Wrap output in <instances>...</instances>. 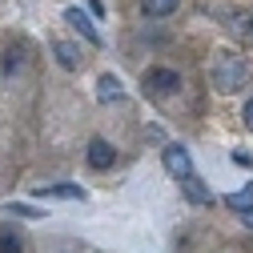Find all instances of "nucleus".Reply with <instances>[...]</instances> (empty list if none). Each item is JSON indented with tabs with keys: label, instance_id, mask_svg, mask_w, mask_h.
I'll list each match as a JSON object with an SVG mask.
<instances>
[{
	"label": "nucleus",
	"instance_id": "f257e3e1",
	"mask_svg": "<svg viewBox=\"0 0 253 253\" xmlns=\"http://www.w3.org/2000/svg\"><path fill=\"white\" fill-rule=\"evenodd\" d=\"M213 84H217L221 92L245 88V84H249V60H245L241 52H221L217 69H213Z\"/></svg>",
	"mask_w": 253,
	"mask_h": 253
},
{
	"label": "nucleus",
	"instance_id": "f03ea898",
	"mask_svg": "<svg viewBox=\"0 0 253 253\" xmlns=\"http://www.w3.org/2000/svg\"><path fill=\"white\" fill-rule=\"evenodd\" d=\"M177 88H181V77L173 69H149L145 73V92H153V97H169Z\"/></svg>",
	"mask_w": 253,
	"mask_h": 253
},
{
	"label": "nucleus",
	"instance_id": "7ed1b4c3",
	"mask_svg": "<svg viewBox=\"0 0 253 253\" xmlns=\"http://www.w3.org/2000/svg\"><path fill=\"white\" fill-rule=\"evenodd\" d=\"M165 169L181 181V177H189V173H193V165H189V153L181 149V145H169L165 149Z\"/></svg>",
	"mask_w": 253,
	"mask_h": 253
},
{
	"label": "nucleus",
	"instance_id": "20e7f679",
	"mask_svg": "<svg viewBox=\"0 0 253 253\" xmlns=\"http://www.w3.org/2000/svg\"><path fill=\"white\" fill-rule=\"evenodd\" d=\"M65 20H69V24L77 28V33H81V37H84L88 44H101V33L92 28V20H88V16L81 12V8H65Z\"/></svg>",
	"mask_w": 253,
	"mask_h": 253
},
{
	"label": "nucleus",
	"instance_id": "39448f33",
	"mask_svg": "<svg viewBox=\"0 0 253 253\" xmlns=\"http://www.w3.org/2000/svg\"><path fill=\"white\" fill-rule=\"evenodd\" d=\"M113 161H117V149H113L109 141H101V137H97V141L88 145V165H92V169H109Z\"/></svg>",
	"mask_w": 253,
	"mask_h": 253
},
{
	"label": "nucleus",
	"instance_id": "423d86ee",
	"mask_svg": "<svg viewBox=\"0 0 253 253\" xmlns=\"http://www.w3.org/2000/svg\"><path fill=\"white\" fill-rule=\"evenodd\" d=\"M181 189H185V197L193 201V205H209V201H213V193H209V189L201 185V177H197V173L181 177Z\"/></svg>",
	"mask_w": 253,
	"mask_h": 253
},
{
	"label": "nucleus",
	"instance_id": "0eeeda50",
	"mask_svg": "<svg viewBox=\"0 0 253 253\" xmlns=\"http://www.w3.org/2000/svg\"><path fill=\"white\" fill-rule=\"evenodd\" d=\"M37 197H52V201H84V189L81 185H52V189H37Z\"/></svg>",
	"mask_w": 253,
	"mask_h": 253
},
{
	"label": "nucleus",
	"instance_id": "6e6552de",
	"mask_svg": "<svg viewBox=\"0 0 253 253\" xmlns=\"http://www.w3.org/2000/svg\"><path fill=\"white\" fill-rule=\"evenodd\" d=\"M52 52H56V60H60L65 69H81V48H77L73 41H56Z\"/></svg>",
	"mask_w": 253,
	"mask_h": 253
},
{
	"label": "nucleus",
	"instance_id": "1a4fd4ad",
	"mask_svg": "<svg viewBox=\"0 0 253 253\" xmlns=\"http://www.w3.org/2000/svg\"><path fill=\"white\" fill-rule=\"evenodd\" d=\"M225 205H229L233 213H241V217H245V213L253 209V181H249L245 189H237V193H229V197H225Z\"/></svg>",
	"mask_w": 253,
	"mask_h": 253
},
{
	"label": "nucleus",
	"instance_id": "9d476101",
	"mask_svg": "<svg viewBox=\"0 0 253 253\" xmlns=\"http://www.w3.org/2000/svg\"><path fill=\"white\" fill-rule=\"evenodd\" d=\"M97 97H101V101H121V97H125V88H121V81H117V77H109V73H105V77L97 81Z\"/></svg>",
	"mask_w": 253,
	"mask_h": 253
},
{
	"label": "nucleus",
	"instance_id": "9b49d317",
	"mask_svg": "<svg viewBox=\"0 0 253 253\" xmlns=\"http://www.w3.org/2000/svg\"><path fill=\"white\" fill-rule=\"evenodd\" d=\"M181 4V0H141V8H145V16H169L173 8Z\"/></svg>",
	"mask_w": 253,
	"mask_h": 253
},
{
	"label": "nucleus",
	"instance_id": "f8f14e48",
	"mask_svg": "<svg viewBox=\"0 0 253 253\" xmlns=\"http://www.w3.org/2000/svg\"><path fill=\"white\" fill-rule=\"evenodd\" d=\"M0 253H24V241L16 233H0Z\"/></svg>",
	"mask_w": 253,
	"mask_h": 253
},
{
	"label": "nucleus",
	"instance_id": "ddd939ff",
	"mask_svg": "<svg viewBox=\"0 0 253 253\" xmlns=\"http://www.w3.org/2000/svg\"><path fill=\"white\" fill-rule=\"evenodd\" d=\"M229 28H233V33H237V37H245V33H249V28H253V20H249L245 12H237V16L229 20Z\"/></svg>",
	"mask_w": 253,
	"mask_h": 253
},
{
	"label": "nucleus",
	"instance_id": "4468645a",
	"mask_svg": "<svg viewBox=\"0 0 253 253\" xmlns=\"http://www.w3.org/2000/svg\"><path fill=\"white\" fill-rule=\"evenodd\" d=\"M241 117H245V129H249V133H253V97H249V101H245V109H241Z\"/></svg>",
	"mask_w": 253,
	"mask_h": 253
},
{
	"label": "nucleus",
	"instance_id": "2eb2a0df",
	"mask_svg": "<svg viewBox=\"0 0 253 253\" xmlns=\"http://www.w3.org/2000/svg\"><path fill=\"white\" fill-rule=\"evenodd\" d=\"M8 213H20V217H44V213H37V209H28V205H12Z\"/></svg>",
	"mask_w": 253,
	"mask_h": 253
},
{
	"label": "nucleus",
	"instance_id": "dca6fc26",
	"mask_svg": "<svg viewBox=\"0 0 253 253\" xmlns=\"http://www.w3.org/2000/svg\"><path fill=\"white\" fill-rule=\"evenodd\" d=\"M233 165H245V169H249V165H253V157H249V153H233Z\"/></svg>",
	"mask_w": 253,
	"mask_h": 253
},
{
	"label": "nucleus",
	"instance_id": "f3484780",
	"mask_svg": "<svg viewBox=\"0 0 253 253\" xmlns=\"http://www.w3.org/2000/svg\"><path fill=\"white\" fill-rule=\"evenodd\" d=\"M245 225H249V229H253V209H249V213H245Z\"/></svg>",
	"mask_w": 253,
	"mask_h": 253
}]
</instances>
